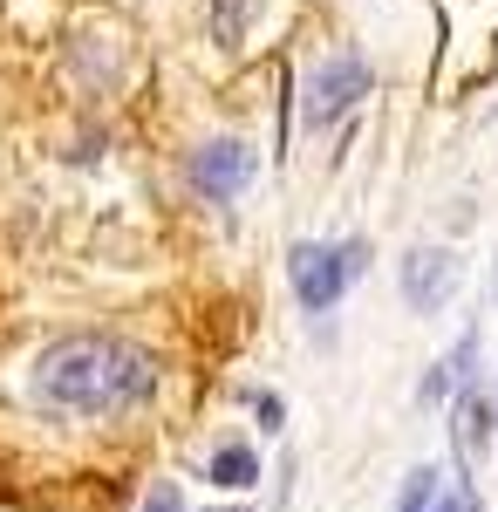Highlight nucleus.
<instances>
[{"instance_id": "obj_3", "label": "nucleus", "mask_w": 498, "mask_h": 512, "mask_svg": "<svg viewBox=\"0 0 498 512\" xmlns=\"http://www.w3.org/2000/svg\"><path fill=\"white\" fill-rule=\"evenodd\" d=\"M348 274H355L348 246H314V239H301V246L287 253V280H294V294H301L307 315H328V308L342 301Z\"/></svg>"}, {"instance_id": "obj_11", "label": "nucleus", "mask_w": 498, "mask_h": 512, "mask_svg": "<svg viewBox=\"0 0 498 512\" xmlns=\"http://www.w3.org/2000/svg\"><path fill=\"white\" fill-rule=\"evenodd\" d=\"M287 424V403L280 396H260V431H280Z\"/></svg>"}, {"instance_id": "obj_4", "label": "nucleus", "mask_w": 498, "mask_h": 512, "mask_svg": "<svg viewBox=\"0 0 498 512\" xmlns=\"http://www.w3.org/2000/svg\"><path fill=\"white\" fill-rule=\"evenodd\" d=\"M464 280V260L451 246H410L403 253V301L417 308V315H437L451 294H458Z\"/></svg>"}, {"instance_id": "obj_13", "label": "nucleus", "mask_w": 498, "mask_h": 512, "mask_svg": "<svg viewBox=\"0 0 498 512\" xmlns=\"http://www.w3.org/2000/svg\"><path fill=\"white\" fill-rule=\"evenodd\" d=\"M232 512H246V506H232Z\"/></svg>"}, {"instance_id": "obj_1", "label": "nucleus", "mask_w": 498, "mask_h": 512, "mask_svg": "<svg viewBox=\"0 0 498 512\" xmlns=\"http://www.w3.org/2000/svg\"><path fill=\"white\" fill-rule=\"evenodd\" d=\"M35 396L62 417H123L157 396V362L116 335H62L35 362Z\"/></svg>"}, {"instance_id": "obj_5", "label": "nucleus", "mask_w": 498, "mask_h": 512, "mask_svg": "<svg viewBox=\"0 0 498 512\" xmlns=\"http://www.w3.org/2000/svg\"><path fill=\"white\" fill-rule=\"evenodd\" d=\"M192 185H198V198L232 205V198L253 185V151H246L239 137H205L192 151Z\"/></svg>"}, {"instance_id": "obj_9", "label": "nucleus", "mask_w": 498, "mask_h": 512, "mask_svg": "<svg viewBox=\"0 0 498 512\" xmlns=\"http://www.w3.org/2000/svg\"><path fill=\"white\" fill-rule=\"evenodd\" d=\"M471 355H478V335H464L444 362H430V376H423V390H417L423 403H451V396L471 383Z\"/></svg>"}, {"instance_id": "obj_2", "label": "nucleus", "mask_w": 498, "mask_h": 512, "mask_svg": "<svg viewBox=\"0 0 498 512\" xmlns=\"http://www.w3.org/2000/svg\"><path fill=\"white\" fill-rule=\"evenodd\" d=\"M355 96H369V62H362L355 48L321 55V62H314V76H307V96H301L307 130H328L335 117H348V103H355Z\"/></svg>"}, {"instance_id": "obj_6", "label": "nucleus", "mask_w": 498, "mask_h": 512, "mask_svg": "<svg viewBox=\"0 0 498 512\" xmlns=\"http://www.w3.org/2000/svg\"><path fill=\"white\" fill-rule=\"evenodd\" d=\"M396 512H478V492L464 472H437V465H417L403 478V499Z\"/></svg>"}, {"instance_id": "obj_12", "label": "nucleus", "mask_w": 498, "mask_h": 512, "mask_svg": "<svg viewBox=\"0 0 498 512\" xmlns=\"http://www.w3.org/2000/svg\"><path fill=\"white\" fill-rule=\"evenodd\" d=\"M492 301H498V260H492Z\"/></svg>"}, {"instance_id": "obj_8", "label": "nucleus", "mask_w": 498, "mask_h": 512, "mask_svg": "<svg viewBox=\"0 0 498 512\" xmlns=\"http://www.w3.org/2000/svg\"><path fill=\"white\" fill-rule=\"evenodd\" d=\"M485 417H492V390H485V383H464V390H458V424H451L464 472H471V465H478V451H485Z\"/></svg>"}, {"instance_id": "obj_10", "label": "nucleus", "mask_w": 498, "mask_h": 512, "mask_svg": "<svg viewBox=\"0 0 498 512\" xmlns=\"http://www.w3.org/2000/svg\"><path fill=\"white\" fill-rule=\"evenodd\" d=\"M137 512H185V492H178L171 478H157L151 492H144V506H137Z\"/></svg>"}, {"instance_id": "obj_7", "label": "nucleus", "mask_w": 498, "mask_h": 512, "mask_svg": "<svg viewBox=\"0 0 498 512\" xmlns=\"http://www.w3.org/2000/svg\"><path fill=\"white\" fill-rule=\"evenodd\" d=\"M205 478H212L219 492H253V485H260V451H253L246 437H219L212 458H205Z\"/></svg>"}]
</instances>
